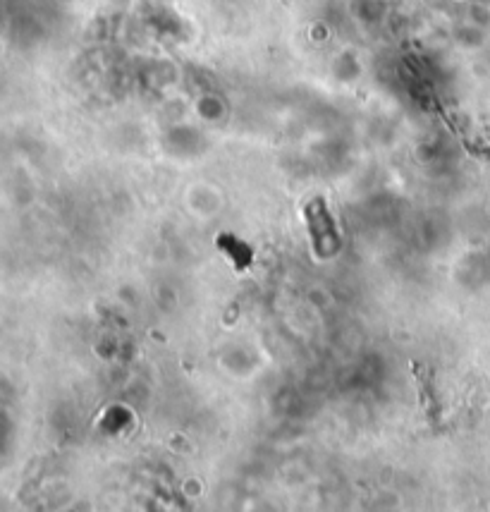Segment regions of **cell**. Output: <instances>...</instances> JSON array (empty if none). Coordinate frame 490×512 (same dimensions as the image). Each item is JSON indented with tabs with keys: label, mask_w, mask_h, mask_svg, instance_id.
<instances>
[{
	"label": "cell",
	"mask_w": 490,
	"mask_h": 512,
	"mask_svg": "<svg viewBox=\"0 0 490 512\" xmlns=\"http://www.w3.org/2000/svg\"><path fill=\"white\" fill-rule=\"evenodd\" d=\"M306 216H309V225H311V235H314V245H316V252L323 256L326 252V245H323V237H330V240H335V228H333V221H330L328 216V209L326 204H323L321 199H314L309 204V209H306ZM338 242V240H335Z\"/></svg>",
	"instance_id": "6da1fadb"
}]
</instances>
